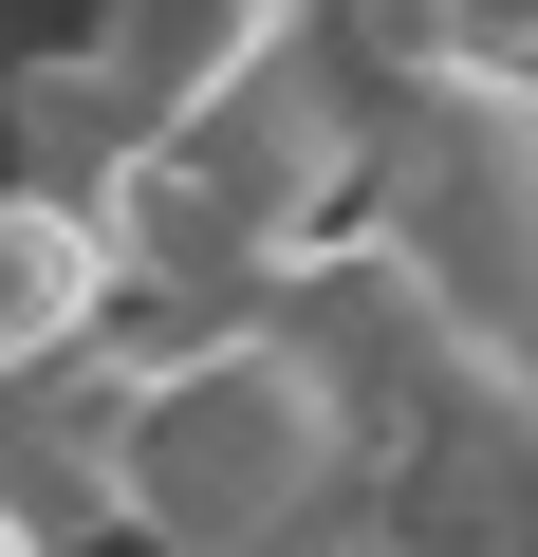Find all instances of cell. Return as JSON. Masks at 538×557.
<instances>
[{
    "label": "cell",
    "instance_id": "6da1fadb",
    "mask_svg": "<svg viewBox=\"0 0 538 557\" xmlns=\"http://www.w3.org/2000/svg\"><path fill=\"white\" fill-rule=\"evenodd\" d=\"M353 502H372V428L279 317L112 335V539L130 557H260Z\"/></svg>",
    "mask_w": 538,
    "mask_h": 557
},
{
    "label": "cell",
    "instance_id": "7a4b0ae2",
    "mask_svg": "<svg viewBox=\"0 0 538 557\" xmlns=\"http://www.w3.org/2000/svg\"><path fill=\"white\" fill-rule=\"evenodd\" d=\"M353 242L409 278L427 317H464V335H538V75H501V57L409 75V94L372 112Z\"/></svg>",
    "mask_w": 538,
    "mask_h": 557
},
{
    "label": "cell",
    "instance_id": "3957f363",
    "mask_svg": "<svg viewBox=\"0 0 538 557\" xmlns=\"http://www.w3.org/2000/svg\"><path fill=\"white\" fill-rule=\"evenodd\" d=\"M279 57H298V0H93V38H75V75L112 94L130 149L186 131V112H223L241 75H279Z\"/></svg>",
    "mask_w": 538,
    "mask_h": 557
},
{
    "label": "cell",
    "instance_id": "277c9868",
    "mask_svg": "<svg viewBox=\"0 0 538 557\" xmlns=\"http://www.w3.org/2000/svg\"><path fill=\"white\" fill-rule=\"evenodd\" d=\"M130 335V278H112V223L57 205V186H0V391L20 372H75Z\"/></svg>",
    "mask_w": 538,
    "mask_h": 557
},
{
    "label": "cell",
    "instance_id": "5b68a950",
    "mask_svg": "<svg viewBox=\"0 0 538 557\" xmlns=\"http://www.w3.org/2000/svg\"><path fill=\"white\" fill-rule=\"evenodd\" d=\"M464 57H501V75H538V0H483V20H464Z\"/></svg>",
    "mask_w": 538,
    "mask_h": 557
},
{
    "label": "cell",
    "instance_id": "8992f818",
    "mask_svg": "<svg viewBox=\"0 0 538 557\" xmlns=\"http://www.w3.org/2000/svg\"><path fill=\"white\" fill-rule=\"evenodd\" d=\"M0 557H38V539H20V502H0Z\"/></svg>",
    "mask_w": 538,
    "mask_h": 557
},
{
    "label": "cell",
    "instance_id": "52a82bcc",
    "mask_svg": "<svg viewBox=\"0 0 538 557\" xmlns=\"http://www.w3.org/2000/svg\"><path fill=\"white\" fill-rule=\"evenodd\" d=\"M520 391H538V335H520Z\"/></svg>",
    "mask_w": 538,
    "mask_h": 557
}]
</instances>
